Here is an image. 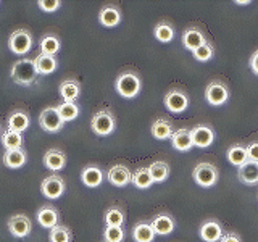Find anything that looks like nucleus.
<instances>
[{
    "label": "nucleus",
    "mask_w": 258,
    "mask_h": 242,
    "mask_svg": "<svg viewBox=\"0 0 258 242\" xmlns=\"http://www.w3.org/2000/svg\"><path fill=\"white\" fill-rule=\"evenodd\" d=\"M37 221L42 228L53 229L55 226H58V212L52 205H44L39 208L37 212Z\"/></svg>",
    "instance_id": "a211bd4d"
},
{
    "label": "nucleus",
    "mask_w": 258,
    "mask_h": 242,
    "mask_svg": "<svg viewBox=\"0 0 258 242\" xmlns=\"http://www.w3.org/2000/svg\"><path fill=\"white\" fill-rule=\"evenodd\" d=\"M153 34H155V39L158 40V42L166 44V42H171V40H173L174 29H173V26L169 23L161 21V23L157 24L155 29H153Z\"/></svg>",
    "instance_id": "7c9ffc66"
},
{
    "label": "nucleus",
    "mask_w": 258,
    "mask_h": 242,
    "mask_svg": "<svg viewBox=\"0 0 258 242\" xmlns=\"http://www.w3.org/2000/svg\"><path fill=\"white\" fill-rule=\"evenodd\" d=\"M200 237L205 242H216L221 240L223 237V226L218 220H207L204 224L200 226Z\"/></svg>",
    "instance_id": "ddd939ff"
},
{
    "label": "nucleus",
    "mask_w": 258,
    "mask_h": 242,
    "mask_svg": "<svg viewBox=\"0 0 258 242\" xmlns=\"http://www.w3.org/2000/svg\"><path fill=\"white\" fill-rule=\"evenodd\" d=\"M150 133L152 136L155 137L158 141H166V139H171L173 136V126L169 123L168 119L165 118H160L153 121V125L150 128Z\"/></svg>",
    "instance_id": "5701e85b"
},
{
    "label": "nucleus",
    "mask_w": 258,
    "mask_h": 242,
    "mask_svg": "<svg viewBox=\"0 0 258 242\" xmlns=\"http://www.w3.org/2000/svg\"><path fill=\"white\" fill-rule=\"evenodd\" d=\"M150 224L158 236H168V234H171L174 231V220L166 213H158L150 221Z\"/></svg>",
    "instance_id": "f3484780"
},
{
    "label": "nucleus",
    "mask_w": 258,
    "mask_h": 242,
    "mask_svg": "<svg viewBox=\"0 0 258 242\" xmlns=\"http://www.w3.org/2000/svg\"><path fill=\"white\" fill-rule=\"evenodd\" d=\"M247 153H248V160L256 161V163H258V142H252V144H248V147H247Z\"/></svg>",
    "instance_id": "ea45409f"
},
{
    "label": "nucleus",
    "mask_w": 258,
    "mask_h": 242,
    "mask_svg": "<svg viewBox=\"0 0 258 242\" xmlns=\"http://www.w3.org/2000/svg\"><path fill=\"white\" fill-rule=\"evenodd\" d=\"M56 110H58L63 121H73L79 115V107L75 102H63L56 107Z\"/></svg>",
    "instance_id": "72a5a7b5"
},
{
    "label": "nucleus",
    "mask_w": 258,
    "mask_h": 242,
    "mask_svg": "<svg viewBox=\"0 0 258 242\" xmlns=\"http://www.w3.org/2000/svg\"><path fill=\"white\" fill-rule=\"evenodd\" d=\"M237 177L242 184H247V186H255L258 184V163L256 161L248 160L247 163H244L239 168V173Z\"/></svg>",
    "instance_id": "dca6fc26"
},
{
    "label": "nucleus",
    "mask_w": 258,
    "mask_h": 242,
    "mask_svg": "<svg viewBox=\"0 0 258 242\" xmlns=\"http://www.w3.org/2000/svg\"><path fill=\"white\" fill-rule=\"evenodd\" d=\"M171 145L179 152H187L194 147L192 142V136H190V129L181 128L177 131L173 133L171 136Z\"/></svg>",
    "instance_id": "6ab92c4d"
},
{
    "label": "nucleus",
    "mask_w": 258,
    "mask_h": 242,
    "mask_svg": "<svg viewBox=\"0 0 258 242\" xmlns=\"http://www.w3.org/2000/svg\"><path fill=\"white\" fill-rule=\"evenodd\" d=\"M58 50H60V39L56 36L45 34L42 39H40V53L55 56V53Z\"/></svg>",
    "instance_id": "c756f323"
},
{
    "label": "nucleus",
    "mask_w": 258,
    "mask_h": 242,
    "mask_svg": "<svg viewBox=\"0 0 258 242\" xmlns=\"http://www.w3.org/2000/svg\"><path fill=\"white\" fill-rule=\"evenodd\" d=\"M250 68H252V71L258 76V50L250 56Z\"/></svg>",
    "instance_id": "79ce46f5"
},
{
    "label": "nucleus",
    "mask_w": 258,
    "mask_h": 242,
    "mask_svg": "<svg viewBox=\"0 0 258 242\" xmlns=\"http://www.w3.org/2000/svg\"><path fill=\"white\" fill-rule=\"evenodd\" d=\"M105 242H123L124 231L121 226H107L103 231Z\"/></svg>",
    "instance_id": "e433bc0d"
},
{
    "label": "nucleus",
    "mask_w": 258,
    "mask_h": 242,
    "mask_svg": "<svg viewBox=\"0 0 258 242\" xmlns=\"http://www.w3.org/2000/svg\"><path fill=\"white\" fill-rule=\"evenodd\" d=\"M133 237L136 242H152L155 239V231H153L150 223H137L133 228Z\"/></svg>",
    "instance_id": "bb28decb"
},
{
    "label": "nucleus",
    "mask_w": 258,
    "mask_h": 242,
    "mask_svg": "<svg viewBox=\"0 0 258 242\" xmlns=\"http://www.w3.org/2000/svg\"><path fill=\"white\" fill-rule=\"evenodd\" d=\"M8 231L13 237L16 239H24L26 236L31 234V229H32V224H31V220L26 216V215H15L12 216L10 220H8Z\"/></svg>",
    "instance_id": "9d476101"
},
{
    "label": "nucleus",
    "mask_w": 258,
    "mask_h": 242,
    "mask_svg": "<svg viewBox=\"0 0 258 242\" xmlns=\"http://www.w3.org/2000/svg\"><path fill=\"white\" fill-rule=\"evenodd\" d=\"M4 163L7 168L18 169L24 163H26V152L23 149H15V150H7L4 153Z\"/></svg>",
    "instance_id": "a878e982"
},
{
    "label": "nucleus",
    "mask_w": 258,
    "mask_h": 242,
    "mask_svg": "<svg viewBox=\"0 0 258 242\" xmlns=\"http://www.w3.org/2000/svg\"><path fill=\"white\" fill-rule=\"evenodd\" d=\"M205 99L213 107H220L229 99V89L221 81H212L205 89Z\"/></svg>",
    "instance_id": "423d86ee"
},
{
    "label": "nucleus",
    "mask_w": 258,
    "mask_h": 242,
    "mask_svg": "<svg viewBox=\"0 0 258 242\" xmlns=\"http://www.w3.org/2000/svg\"><path fill=\"white\" fill-rule=\"evenodd\" d=\"M40 192H42L44 197L50 199V200L58 199L63 196V192H64V181L56 174L47 176L42 181V184H40Z\"/></svg>",
    "instance_id": "1a4fd4ad"
},
{
    "label": "nucleus",
    "mask_w": 258,
    "mask_h": 242,
    "mask_svg": "<svg viewBox=\"0 0 258 242\" xmlns=\"http://www.w3.org/2000/svg\"><path fill=\"white\" fill-rule=\"evenodd\" d=\"M107 179L110 184L116 186V188H124V186L133 181V174L129 171V168L124 165H113L107 173Z\"/></svg>",
    "instance_id": "f8f14e48"
},
{
    "label": "nucleus",
    "mask_w": 258,
    "mask_h": 242,
    "mask_svg": "<svg viewBox=\"0 0 258 242\" xmlns=\"http://www.w3.org/2000/svg\"><path fill=\"white\" fill-rule=\"evenodd\" d=\"M207 42V39L204 36V32L197 28H187L182 34V44L187 50L194 52L197 50L200 45H204Z\"/></svg>",
    "instance_id": "2eb2a0df"
},
{
    "label": "nucleus",
    "mask_w": 258,
    "mask_h": 242,
    "mask_svg": "<svg viewBox=\"0 0 258 242\" xmlns=\"http://www.w3.org/2000/svg\"><path fill=\"white\" fill-rule=\"evenodd\" d=\"M190 136H192L194 147H199V149H207L215 141L213 129L210 128V126H207V125H197V126H194L190 129Z\"/></svg>",
    "instance_id": "9b49d317"
},
{
    "label": "nucleus",
    "mask_w": 258,
    "mask_h": 242,
    "mask_svg": "<svg viewBox=\"0 0 258 242\" xmlns=\"http://www.w3.org/2000/svg\"><path fill=\"white\" fill-rule=\"evenodd\" d=\"M226 157H228V160L231 161L232 165H236V166L240 168L242 165L248 161L247 147H244V145H240V144L231 145V147L228 149V153H226Z\"/></svg>",
    "instance_id": "cd10ccee"
},
{
    "label": "nucleus",
    "mask_w": 258,
    "mask_h": 242,
    "mask_svg": "<svg viewBox=\"0 0 258 242\" xmlns=\"http://www.w3.org/2000/svg\"><path fill=\"white\" fill-rule=\"evenodd\" d=\"M149 171H150L153 183H161L169 176V166L165 163V161H153V163L149 166Z\"/></svg>",
    "instance_id": "473e14b6"
},
{
    "label": "nucleus",
    "mask_w": 258,
    "mask_h": 242,
    "mask_svg": "<svg viewBox=\"0 0 258 242\" xmlns=\"http://www.w3.org/2000/svg\"><path fill=\"white\" fill-rule=\"evenodd\" d=\"M81 94V86L76 79H67L60 84V95L63 102H75Z\"/></svg>",
    "instance_id": "393cba45"
},
{
    "label": "nucleus",
    "mask_w": 258,
    "mask_h": 242,
    "mask_svg": "<svg viewBox=\"0 0 258 242\" xmlns=\"http://www.w3.org/2000/svg\"><path fill=\"white\" fill-rule=\"evenodd\" d=\"M44 165H45V168L50 169V171H60V169H63L64 165H67V155H64L61 150L52 149V150L45 152Z\"/></svg>",
    "instance_id": "aec40b11"
},
{
    "label": "nucleus",
    "mask_w": 258,
    "mask_h": 242,
    "mask_svg": "<svg viewBox=\"0 0 258 242\" xmlns=\"http://www.w3.org/2000/svg\"><path fill=\"white\" fill-rule=\"evenodd\" d=\"M115 89L124 99H134L141 92V78L134 71H123L115 81Z\"/></svg>",
    "instance_id": "f257e3e1"
},
{
    "label": "nucleus",
    "mask_w": 258,
    "mask_h": 242,
    "mask_svg": "<svg viewBox=\"0 0 258 242\" xmlns=\"http://www.w3.org/2000/svg\"><path fill=\"white\" fill-rule=\"evenodd\" d=\"M221 242H240V237L236 232H226V234H223Z\"/></svg>",
    "instance_id": "a19ab883"
},
{
    "label": "nucleus",
    "mask_w": 258,
    "mask_h": 242,
    "mask_svg": "<svg viewBox=\"0 0 258 242\" xmlns=\"http://www.w3.org/2000/svg\"><path fill=\"white\" fill-rule=\"evenodd\" d=\"M48 240L50 242H71V231L67 228V226H55L53 229H50Z\"/></svg>",
    "instance_id": "c9c22d12"
},
{
    "label": "nucleus",
    "mask_w": 258,
    "mask_h": 242,
    "mask_svg": "<svg viewBox=\"0 0 258 242\" xmlns=\"http://www.w3.org/2000/svg\"><path fill=\"white\" fill-rule=\"evenodd\" d=\"M99 21L102 26L105 28H115L119 24L121 21V12L119 8L113 7V5H108V7H103L100 13H99Z\"/></svg>",
    "instance_id": "412c9836"
},
{
    "label": "nucleus",
    "mask_w": 258,
    "mask_h": 242,
    "mask_svg": "<svg viewBox=\"0 0 258 242\" xmlns=\"http://www.w3.org/2000/svg\"><path fill=\"white\" fill-rule=\"evenodd\" d=\"M115 116L108 110H100L92 116L91 128L97 136H108L115 131Z\"/></svg>",
    "instance_id": "39448f33"
},
{
    "label": "nucleus",
    "mask_w": 258,
    "mask_h": 242,
    "mask_svg": "<svg viewBox=\"0 0 258 242\" xmlns=\"http://www.w3.org/2000/svg\"><path fill=\"white\" fill-rule=\"evenodd\" d=\"M8 48L16 55H24L32 48V36L28 29H16L8 37Z\"/></svg>",
    "instance_id": "20e7f679"
},
{
    "label": "nucleus",
    "mask_w": 258,
    "mask_h": 242,
    "mask_svg": "<svg viewBox=\"0 0 258 242\" xmlns=\"http://www.w3.org/2000/svg\"><path fill=\"white\" fill-rule=\"evenodd\" d=\"M39 125H40V128H42L45 133H58L60 129L63 128L64 121L61 119L56 107L55 108L50 107V108L42 110V113H40Z\"/></svg>",
    "instance_id": "0eeeda50"
},
{
    "label": "nucleus",
    "mask_w": 258,
    "mask_h": 242,
    "mask_svg": "<svg viewBox=\"0 0 258 242\" xmlns=\"http://www.w3.org/2000/svg\"><path fill=\"white\" fill-rule=\"evenodd\" d=\"M39 8L45 13H52V12H56L58 8L61 7V2L60 0H39L37 2Z\"/></svg>",
    "instance_id": "58836bf2"
},
{
    "label": "nucleus",
    "mask_w": 258,
    "mask_h": 242,
    "mask_svg": "<svg viewBox=\"0 0 258 242\" xmlns=\"http://www.w3.org/2000/svg\"><path fill=\"white\" fill-rule=\"evenodd\" d=\"M2 145L7 150L21 149V145H23V136H21V133L12 131V129H7V131L2 134Z\"/></svg>",
    "instance_id": "2f4dec72"
},
{
    "label": "nucleus",
    "mask_w": 258,
    "mask_h": 242,
    "mask_svg": "<svg viewBox=\"0 0 258 242\" xmlns=\"http://www.w3.org/2000/svg\"><path fill=\"white\" fill-rule=\"evenodd\" d=\"M34 65H36L37 75H50V73H53L56 67H58V62H56V58L52 55L39 53L34 58Z\"/></svg>",
    "instance_id": "b1692460"
},
{
    "label": "nucleus",
    "mask_w": 258,
    "mask_h": 242,
    "mask_svg": "<svg viewBox=\"0 0 258 242\" xmlns=\"http://www.w3.org/2000/svg\"><path fill=\"white\" fill-rule=\"evenodd\" d=\"M105 224L107 226H123L124 223V213L123 210L118 207H110L107 212H105Z\"/></svg>",
    "instance_id": "f704fd0d"
},
{
    "label": "nucleus",
    "mask_w": 258,
    "mask_h": 242,
    "mask_svg": "<svg viewBox=\"0 0 258 242\" xmlns=\"http://www.w3.org/2000/svg\"><path fill=\"white\" fill-rule=\"evenodd\" d=\"M218 168L212 163H199L192 171V177L200 188H212L218 181Z\"/></svg>",
    "instance_id": "7ed1b4c3"
},
{
    "label": "nucleus",
    "mask_w": 258,
    "mask_h": 242,
    "mask_svg": "<svg viewBox=\"0 0 258 242\" xmlns=\"http://www.w3.org/2000/svg\"><path fill=\"white\" fill-rule=\"evenodd\" d=\"M137 189H149L153 184V179L150 176L149 168H137L133 173V181H131Z\"/></svg>",
    "instance_id": "c85d7f7f"
},
{
    "label": "nucleus",
    "mask_w": 258,
    "mask_h": 242,
    "mask_svg": "<svg viewBox=\"0 0 258 242\" xmlns=\"http://www.w3.org/2000/svg\"><path fill=\"white\" fill-rule=\"evenodd\" d=\"M103 177H105L103 171L95 165H89L81 171V181L87 188H99L103 183Z\"/></svg>",
    "instance_id": "4468645a"
},
{
    "label": "nucleus",
    "mask_w": 258,
    "mask_h": 242,
    "mask_svg": "<svg viewBox=\"0 0 258 242\" xmlns=\"http://www.w3.org/2000/svg\"><path fill=\"white\" fill-rule=\"evenodd\" d=\"M36 76L37 71H36L34 60H28V58L18 60L12 68V79L20 86H31L36 81Z\"/></svg>",
    "instance_id": "f03ea898"
},
{
    "label": "nucleus",
    "mask_w": 258,
    "mask_h": 242,
    "mask_svg": "<svg viewBox=\"0 0 258 242\" xmlns=\"http://www.w3.org/2000/svg\"><path fill=\"white\" fill-rule=\"evenodd\" d=\"M7 123H8V129H12V131H16V133L26 131L28 126H29V115H28V111L15 110L13 113H10V116H8Z\"/></svg>",
    "instance_id": "4be33fe9"
},
{
    "label": "nucleus",
    "mask_w": 258,
    "mask_h": 242,
    "mask_svg": "<svg viewBox=\"0 0 258 242\" xmlns=\"http://www.w3.org/2000/svg\"><path fill=\"white\" fill-rule=\"evenodd\" d=\"M194 58L199 60V62H208L213 58L215 50H213V45L210 42H205L204 45H200L197 50H194Z\"/></svg>",
    "instance_id": "4c0bfd02"
},
{
    "label": "nucleus",
    "mask_w": 258,
    "mask_h": 242,
    "mask_svg": "<svg viewBox=\"0 0 258 242\" xmlns=\"http://www.w3.org/2000/svg\"><path fill=\"white\" fill-rule=\"evenodd\" d=\"M165 107L171 113H182L189 107V97L181 89H171L165 95Z\"/></svg>",
    "instance_id": "6e6552de"
}]
</instances>
